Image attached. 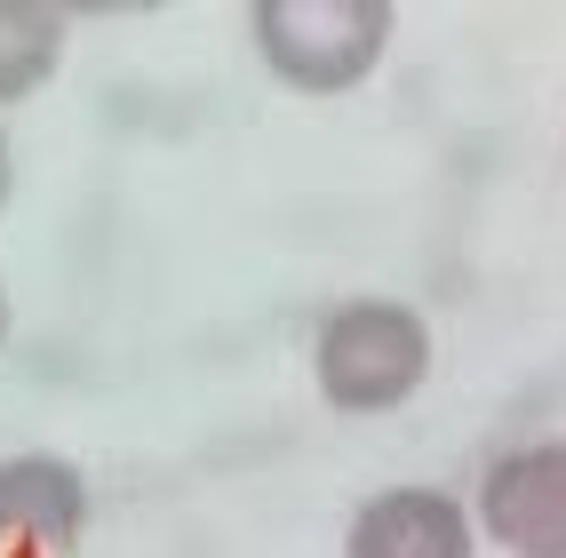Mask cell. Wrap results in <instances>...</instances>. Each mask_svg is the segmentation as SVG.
Segmentation results:
<instances>
[{
	"instance_id": "6da1fadb",
	"label": "cell",
	"mask_w": 566,
	"mask_h": 558,
	"mask_svg": "<svg viewBox=\"0 0 566 558\" xmlns=\"http://www.w3.org/2000/svg\"><path fill=\"white\" fill-rule=\"evenodd\" d=\"M312 376L319 399L344 415H391L431 376V319L415 304H391V295H352L319 319Z\"/></svg>"
},
{
	"instance_id": "7a4b0ae2",
	"label": "cell",
	"mask_w": 566,
	"mask_h": 558,
	"mask_svg": "<svg viewBox=\"0 0 566 558\" xmlns=\"http://www.w3.org/2000/svg\"><path fill=\"white\" fill-rule=\"evenodd\" d=\"M248 32L263 64L304 96L359 88L391 49V0H255Z\"/></svg>"
},
{
	"instance_id": "3957f363",
	"label": "cell",
	"mask_w": 566,
	"mask_h": 558,
	"mask_svg": "<svg viewBox=\"0 0 566 558\" xmlns=\"http://www.w3.org/2000/svg\"><path fill=\"white\" fill-rule=\"evenodd\" d=\"M479 527L511 558H566V439L511 446L479 478Z\"/></svg>"
},
{
	"instance_id": "277c9868",
	"label": "cell",
	"mask_w": 566,
	"mask_h": 558,
	"mask_svg": "<svg viewBox=\"0 0 566 558\" xmlns=\"http://www.w3.org/2000/svg\"><path fill=\"white\" fill-rule=\"evenodd\" d=\"M479 527L447 487H384L375 503H359L344 558H471Z\"/></svg>"
},
{
	"instance_id": "5b68a950",
	"label": "cell",
	"mask_w": 566,
	"mask_h": 558,
	"mask_svg": "<svg viewBox=\"0 0 566 558\" xmlns=\"http://www.w3.org/2000/svg\"><path fill=\"white\" fill-rule=\"evenodd\" d=\"M88 527V487L56 455H17L0 463V543L24 550H72Z\"/></svg>"
},
{
	"instance_id": "8992f818",
	"label": "cell",
	"mask_w": 566,
	"mask_h": 558,
	"mask_svg": "<svg viewBox=\"0 0 566 558\" xmlns=\"http://www.w3.org/2000/svg\"><path fill=\"white\" fill-rule=\"evenodd\" d=\"M64 64V17L41 0H0V104H24Z\"/></svg>"
},
{
	"instance_id": "52a82bcc",
	"label": "cell",
	"mask_w": 566,
	"mask_h": 558,
	"mask_svg": "<svg viewBox=\"0 0 566 558\" xmlns=\"http://www.w3.org/2000/svg\"><path fill=\"white\" fill-rule=\"evenodd\" d=\"M0 208H9V136H0Z\"/></svg>"
},
{
	"instance_id": "ba28073f",
	"label": "cell",
	"mask_w": 566,
	"mask_h": 558,
	"mask_svg": "<svg viewBox=\"0 0 566 558\" xmlns=\"http://www.w3.org/2000/svg\"><path fill=\"white\" fill-rule=\"evenodd\" d=\"M0 344H9V295H0Z\"/></svg>"
}]
</instances>
